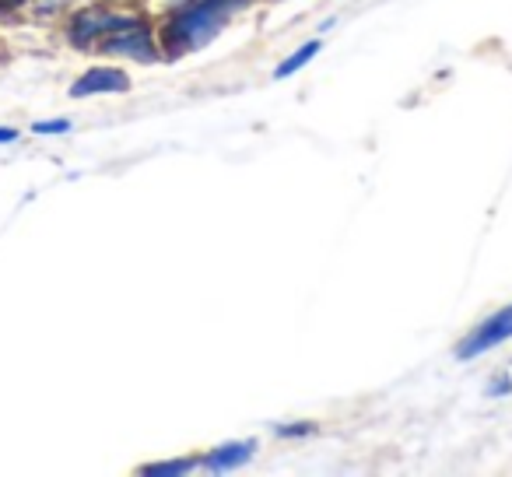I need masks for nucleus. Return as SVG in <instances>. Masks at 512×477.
<instances>
[{
    "mask_svg": "<svg viewBox=\"0 0 512 477\" xmlns=\"http://www.w3.org/2000/svg\"><path fill=\"white\" fill-rule=\"evenodd\" d=\"M313 432H316L313 421H288V425L274 428V435H278V439H309Z\"/></svg>",
    "mask_w": 512,
    "mask_h": 477,
    "instance_id": "1a4fd4ad",
    "label": "nucleus"
},
{
    "mask_svg": "<svg viewBox=\"0 0 512 477\" xmlns=\"http://www.w3.org/2000/svg\"><path fill=\"white\" fill-rule=\"evenodd\" d=\"M320 50H323V39H309V43H302L292 57H285L278 67H274V81H285V78H292V74H299L302 67L313 64V60L320 57Z\"/></svg>",
    "mask_w": 512,
    "mask_h": 477,
    "instance_id": "0eeeda50",
    "label": "nucleus"
},
{
    "mask_svg": "<svg viewBox=\"0 0 512 477\" xmlns=\"http://www.w3.org/2000/svg\"><path fill=\"white\" fill-rule=\"evenodd\" d=\"M99 50H102V53H109V57L137 60V64H155V60H162V53H158L155 32H151L144 22L130 25V29L113 32V36H106V39L99 43Z\"/></svg>",
    "mask_w": 512,
    "mask_h": 477,
    "instance_id": "20e7f679",
    "label": "nucleus"
},
{
    "mask_svg": "<svg viewBox=\"0 0 512 477\" xmlns=\"http://www.w3.org/2000/svg\"><path fill=\"white\" fill-rule=\"evenodd\" d=\"M71 130V120H43V123H32V134L46 137V134H67Z\"/></svg>",
    "mask_w": 512,
    "mask_h": 477,
    "instance_id": "9d476101",
    "label": "nucleus"
},
{
    "mask_svg": "<svg viewBox=\"0 0 512 477\" xmlns=\"http://www.w3.org/2000/svg\"><path fill=\"white\" fill-rule=\"evenodd\" d=\"M512 393V379L509 376H498L495 383H488V397H509Z\"/></svg>",
    "mask_w": 512,
    "mask_h": 477,
    "instance_id": "9b49d317",
    "label": "nucleus"
},
{
    "mask_svg": "<svg viewBox=\"0 0 512 477\" xmlns=\"http://www.w3.org/2000/svg\"><path fill=\"white\" fill-rule=\"evenodd\" d=\"M141 18L137 15H123V11H102V8H92V11H78V15L71 18V29H67V39H71L78 50H85V46H92L95 39H106L113 36V32L120 29H130V25H137Z\"/></svg>",
    "mask_w": 512,
    "mask_h": 477,
    "instance_id": "7ed1b4c3",
    "label": "nucleus"
},
{
    "mask_svg": "<svg viewBox=\"0 0 512 477\" xmlns=\"http://www.w3.org/2000/svg\"><path fill=\"white\" fill-rule=\"evenodd\" d=\"M11 141H18V130H11V127H0V144H11Z\"/></svg>",
    "mask_w": 512,
    "mask_h": 477,
    "instance_id": "f8f14e48",
    "label": "nucleus"
},
{
    "mask_svg": "<svg viewBox=\"0 0 512 477\" xmlns=\"http://www.w3.org/2000/svg\"><path fill=\"white\" fill-rule=\"evenodd\" d=\"M253 0H179V8L169 15L162 29L165 60H179L193 50H204L225 32L235 15L249 11Z\"/></svg>",
    "mask_w": 512,
    "mask_h": 477,
    "instance_id": "f257e3e1",
    "label": "nucleus"
},
{
    "mask_svg": "<svg viewBox=\"0 0 512 477\" xmlns=\"http://www.w3.org/2000/svg\"><path fill=\"white\" fill-rule=\"evenodd\" d=\"M130 92V74L123 67H88L71 85V99H92V95H120Z\"/></svg>",
    "mask_w": 512,
    "mask_h": 477,
    "instance_id": "39448f33",
    "label": "nucleus"
},
{
    "mask_svg": "<svg viewBox=\"0 0 512 477\" xmlns=\"http://www.w3.org/2000/svg\"><path fill=\"white\" fill-rule=\"evenodd\" d=\"M505 341H512V302L502 309H495L491 316H484V320L456 344V358H460V362H474V358L502 348Z\"/></svg>",
    "mask_w": 512,
    "mask_h": 477,
    "instance_id": "f03ea898",
    "label": "nucleus"
},
{
    "mask_svg": "<svg viewBox=\"0 0 512 477\" xmlns=\"http://www.w3.org/2000/svg\"><path fill=\"white\" fill-rule=\"evenodd\" d=\"M253 456H256V439H232L200 456V467H207L211 474H228V470L246 467Z\"/></svg>",
    "mask_w": 512,
    "mask_h": 477,
    "instance_id": "423d86ee",
    "label": "nucleus"
},
{
    "mask_svg": "<svg viewBox=\"0 0 512 477\" xmlns=\"http://www.w3.org/2000/svg\"><path fill=\"white\" fill-rule=\"evenodd\" d=\"M200 467V456H176V460H162V463H144L141 474L144 477H183L190 470Z\"/></svg>",
    "mask_w": 512,
    "mask_h": 477,
    "instance_id": "6e6552de",
    "label": "nucleus"
}]
</instances>
